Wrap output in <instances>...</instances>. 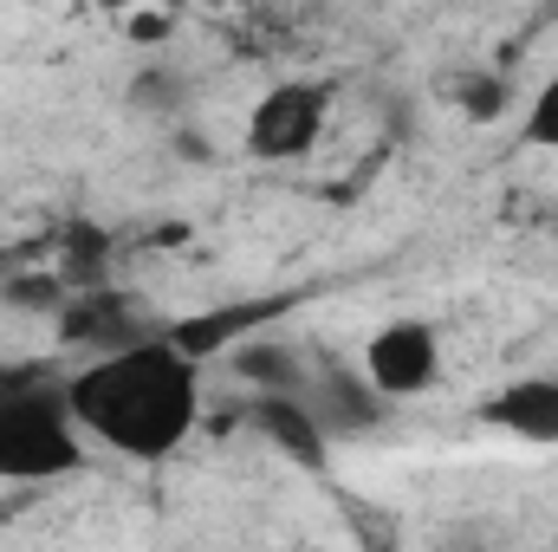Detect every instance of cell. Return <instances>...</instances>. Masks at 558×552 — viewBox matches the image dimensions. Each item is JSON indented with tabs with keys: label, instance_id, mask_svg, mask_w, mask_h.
<instances>
[{
	"label": "cell",
	"instance_id": "3957f363",
	"mask_svg": "<svg viewBox=\"0 0 558 552\" xmlns=\"http://www.w3.org/2000/svg\"><path fill=\"white\" fill-rule=\"evenodd\" d=\"M325 111H331L325 85L286 79V85H274V92L247 111V149H254L260 163H299V156H312L318 137H325Z\"/></svg>",
	"mask_w": 558,
	"mask_h": 552
},
{
	"label": "cell",
	"instance_id": "7a4b0ae2",
	"mask_svg": "<svg viewBox=\"0 0 558 552\" xmlns=\"http://www.w3.org/2000/svg\"><path fill=\"white\" fill-rule=\"evenodd\" d=\"M85 461V429L65 410V391H7L0 397V481L39 488Z\"/></svg>",
	"mask_w": 558,
	"mask_h": 552
},
{
	"label": "cell",
	"instance_id": "277c9868",
	"mask_svg": "<svg viewBox=\"0 0 558 552\" xmlns=\"http://www.w3.org/2000/svg\"><path fill=\"white\" fill-rule=\"evenodd\" d=\"M364 377L377 384L384 404H403V397H422L435 377H441V345L422 319H390L371 332L364 345Z\"/></svg>",
	"mask_w": 558,
	"mask_h": 552
},
{
	"label": "cell",
	"instance_id": "ba28073f",
	"mask_svg": "<svg viewBox=\"0 0 558 552\" xmlns=\"http://www.w3.org/2000/svg\"><path fill=\"white\" fill-rule=\"evenodd\" d=\"M241 377H254L260 391H299V371L279 345H247L241 351Z\"/></svg>",
	"mask_w": 558,
	"mask_h": 552
},
{
	"label": "cell",
	"instance_id": "8992f818",
	"mask_svg": "<svg viewBox=\"0 0 558 552\" xmlns=\"http://www.w3.org/2000/svg\"><path fill=\"white\" fill-rule=\"evenodd\" d=\"M247 416H254V429L274 442L286 461H299V468H325V442H331V435H325V422L312 416V404H305L299 391H260Z\"/></svg>",
	"mask_w": 558,
	"mask_h": 552
},
{
	"label": "cell",
	"instance_id": "5b68a950",
	"mask_svg": "<svg viewBox=\"0 0 558 552\" xmlns=\"http://www.w3.org/2000/svg\"><path fill=\"white\" fill-rule=\"evenodd\" d=\"M481 422L500 429V435H513V442L553 448L558 442V377H520V384L494 391V397L481 404Z\"/></svg>",
	"mask_w": 558,
	"mask_h": 552
},
{
	"label": "cell",
	"instance_id": "9c48e42d",
	"mask_svg": "<svg viewBox=\"0 0 558 552\" xmlns=\"http://www.w3.org/2000/svg\"><path fill=\"white\" fill-rule=\"evenodd\" d=\"M526 143L558 149V79H546V85L533 92V105H526Z\"/></svg>",
	"mask_w": 558,
	"mask_h": 552
},
{
	"label": "cell",
	"instance_id": "6da1fadb",
	"mask_svg": "<svg viewBox=\"0 0 558 552\" xmlns=\"http://www.w3.org/2000/svg\"><path fill=\"white\" fill-rule=\"evenodd\" d=\"M65 410L92 442H105L131 461H162L202 422V364L175 338L111 345L105 358L72 371Z\"/></svg>",
	"mask_w": 558,
	"mask_h": 552
},
{
	"label": "cell",
	"instance_id": "30bf717a",
	"mask_svg": "<svg viewBox=\"0 0 558 552\" xmlns=\"http://www.w3.org/2000/svg\"><path fill=\"white\" fill-rule=\"evenodd\" d=\"M98 13H111V20H124V13H137V7H175V0H92Z\"/></svg>",
	"mask_w": 558,
	"mask_h": 552
},
{
	"label": "cell",
	"instance_id": "52a82bcc",
	"mask_svg": "<svg viewBox=\"0 0 558 552\" xmlns=\"http://www.w3.org/2000/svg\"><path fill=\"white\" fill-rule=\"evenodd\" d=\"M312 416L325 422V435H364L377 416H384V397H377V384L364 377V371H325L318 377V397H305Z\"/></svg>",
	"mask_w": 558,
	"mask_h": 552
}]
</instances>
